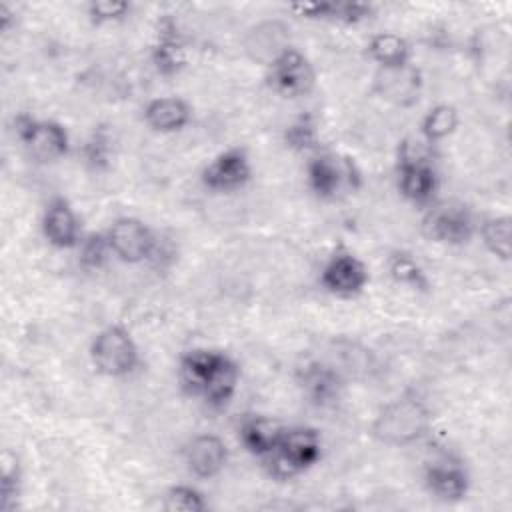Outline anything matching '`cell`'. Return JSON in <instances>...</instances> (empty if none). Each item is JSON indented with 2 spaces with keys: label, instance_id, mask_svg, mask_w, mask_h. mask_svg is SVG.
<instances>
[{
  "label": "cell",
  "instance_id": "obj_7",
  "mask_svg": "<svg viewBox=\"0 0 512 512\" xmlns=\"http://www.w3.org/2000/svg\"><path fill=\"white\" fill-rule=\"evenodd\" d=\"M266 84L284 98H302L314 90L316 70L304 52L290 46L266 66Z\"/></svg>",
  "mask_w": 512,
  "mask_h": 512
},
{
  "label": "cell",
  "instance_id": "obj_10",
  "mask_svg": "<svg viewBox=\"0 0 512 512\" xmlns=\"http://www.w3.org/2000/svg\"><path fill=\"white\" fill-rule=\"evenodd\" d=\"M252 178V162L242 146H230L216 154L200 172V182L214 194L242 190Z\"/></svg>",
  "mask_w": 512,
  "mask_h": 512
},
{
  "label": "cell",
  "instance_id": "obj_13",
  "mask_svg": "<svg viewBox=\"0 0 512 512\" xmlns=\"http://www.w3.org/2000/svg\"><path fill=\"white\" fill-rule=\"evenodd\" d=\"M290 46V26L280 18H266L252 24L242 38V50L246 58L262 64L264 68L270 66Z\"/></svg>",
  "mask_w": 512,
  "mask_h": 512
},
{
  "label": "cell",
  "instance_id": "obj_34",
  "mask_svg": "<svg viewBox=\"0 0 512 512\" xmlns=\"http://www.w3.org/2000/svg\"><path fill=\"white\" fill-rule=\"evenodd\" d=\"M12 26H16V10L8 4H0V30L6 34Z\"/></svg>",
  "mask_w": 512,
  "mask_h": 512
},
{
  "label": "cell",
  "instance_id": "obj_11",
  "mask_svg": "<svg viewBox=\"0 0 512 512\" xmlns=\"http://www.w3.org/2000/svg\"><path fill=\"white\" fill-rule=\"evenodd\" d=\"M296 384L314 408H332L344 392L346 380L340 368L324 360H308L296 370Z\"/></svg>",
  "mask_w": 512,
  "mask_h": 512
},
{
  "label": "cell",
  "instance_id": "obj_15",
  "mask_svg": "<svg viewBox=\"0 0 512 512\" xmlns=\"http://www.w3.org/2000/svg\"><path fill=\"white\" fill-rule=\"evenodd\" d=\"M150 62L156 74L164 78L178 76L188 66V48L178 30V24L164 16L156 26V40L150 46Z\"/></svg>",
  "mask_w": 512,
  "mask_h": 512
},
{
  "label": "cell",
  "instance_id": "obj_19",
  "mask_svg": "<svg viewBox=\"0 0 512 512\" xmlns=\"http://www.w3.org/2000/svg\"><path fill=\"white\" fill-rule=\"evenodd\" d=\"M290 12H294L300 18L306 20H320V22H332V24H344L354 26L360 22H366L374 14V6L368 2H300L292 4Z\"/></svg>",
  "mask_w": 512,
  "mask_h": 512
},
{
  "label": "cell",
  "instance_id": "obj_17",
  "mask_svg": "<svg viewBox=\"0 0 512 512\" xmlns=\"http://www.w3.org/2000/svg\"><path fill=\"white\" fill-rule=\"evenodd\" d=\"M400 196L416 208H428L436 202L440 178L434 162H396Z\"/></svg>",
  "mask_w": 512,
  "mask_h": 512
},
{
  "label": "cell",
  "instance_id": "obj_5",
  "mask_svg": "<svg viewBox=\"0 0 512 512\" xmlns=\"http://www.w3.org/2000/svg\"><path fill=\"white\" fill-rule=\"evenodd\" d=\"M306 182L316 198L334 200L342 190H358L362 172L350 156L314 152L306 164Z\"/></svg>",
  "mask_w": 512,
  "mask_h": 512
},
{
  "label": "cell",
  "instance_id": "obj_26",
  "mask_svg": "<svg viewBox=\"0 0 512 512\" xmlns=\"http://www.w3.org/2000/svg\"><path fill=\"white\" fill-rule=\"evenodd\" d=\"M386 268H388V276L398 286H406L420 294L430 292V280H428L424 268L420 266V262L410 252L392 250L386 260Z\"/></svg>",
  "mask_w": 512,
  "mask_h": 512
},
{
  "label": "cell",
  "instance_id": "obj_32",
  "mask_svg": "<svg viewBox=\"0 0 512 512\" xmlns=\"http://www.w3.org/2000/svg\"><path fill=\"white\" fill-rule=\"evenodd\" d=\"M20 486H22L20 460L14 452L4 450L2 452V482H0L2 510H12L16 506V500L20 496Z\"/></svg>",
  "mask_w": 512,
  "mask_h": 512
},
{
  "label": "cell",
  "instance_id": "obj_22",
  "mask_svg": "<svg viewBox=\"0 0 512 512\" xmlns=\"http://www.w3.org/2000/svg\"><path fill=\"white\" fill-rule=\"evenodd\" d=\"M240 384V366L232 356L226 352H220V358L206 382V388L200 396V400L210 408V410H224L232 398L236 396Z\"/></svg>",
  "mask_w": 512,
  "mask_h": 512
},
{
  "label": "cell",
  "instance_id": "obj_30",
  "mask_svg": "<svg viewBox=\"0 0 512 512\" xmlns=\"http://www.w3.org/2000/svg\"><path fill=\"white\" fill-rule=\"evenodd\" d=\"M78 252V266L86 272L102 270L112 256L110 242L106 232H88L82 236L80 244L76 246Z\"/></svg>",
  "mask_w": 512,
  "mask_h": 512
},
{
  "label": "cell",
  "instance_id": "obj_9",
  "mask_svg": "<svg viewBox=\"0 0 512 512\" xmlns=\"http://www.w3.org/2000/svg\"><path fill=\"white\" fill-rule=\"evenodd\" d=\"M112 256L124 264H142L152 260L158 244L154 230L136 216H120L106 230Z\"/></svg>",
  "mask_w": 512,
  "mask_h": 512
},
{
  "label": "cell",
  "instance_id": "obj_6",
  "mask_svg": "<svg viewBox=\"0 0 512 512\" xmlns=\"http://www.w3.org/2000/svg\"><path fill=\"white\" fill-rule=\"evenodd\" d=\"M476 218L462 202H434L422 216V234L430 242L462 246L476 234Z\"/></svg>",
  "mask_w": 512,
  "mask_h": 512
},
{
  "label": "cell",
  "instance_id": "obj_1",
  "mask_svg": "<svg viewBox=\"0 0 512 512\" xmlns=\"http://www.w3.org/2000/svg\"><path fill=\"white\" fill-rule=\"evenodd\" d=\"M432 430V410L422 396L412 390L388 400L374 416L370 434L386 446H410L426 438Z\"/></svg>",
  "mask_w": 512,
  "mask_h": 512
},
{
  "label": "cell",
  "instance_id": "obj_8",
  "mask_svg": "<svg viewBox=\"0 0 512 512\" xmlns=\"http://www.w3.org/2000/svg\"><path fill=\"white\" fill-rule=\"evenodd\" d=\"M320 286L336 298H354L370 282L366 264L348 248L338 246L320 268Z\"/></svg>",
  "mask_w": 512,
  "mask_h": 512
},
{
  "label": "cell",
  "instance_id": "obj_29",
  "mask_svg": "<svg viewBox=\"0 0 512 512\" xmlns=\"http://www.w3.org/2000/svg\"><path fill=\"white\" fill-rule=\"evenodd\" d=\"M318 138H320V128L312 112H300L286 124L282 132L284 146L292 152H316Z\"/></svg>",
  "mask_w": 512,
  "mask_h": 512
},
{
  "label": "cell",
  "instance_id": "obj_20",
  "mask_svg": "<svg viewBox=\"0 0 512 512\" xmlns=\"http://www.w3.org/2000/svg\"><path fill=\"white\" fill-rule=\"evenodd\" d=\"M142 118L152 132L176 134L192 122V108L180 96H160L144 106Z\"/></svg>",
  "mask_w": 512,
  "mask_h": 512
},
{
  "label": "cell",
  "instance_id": "obj_33",
  "mask_svg": "<svg viewBox=\"0 0 512 512\" xmlns=\"http://www.w3.org/2000/svg\"><path fill=\"white\" fill-rule=\"evenodd\" d=\"M132 4L126 0H90L86 4V16L92 26H108L122 22L130 16Z\"/></svg>",
  "mask_w": 512,
  "mask_h": 512
},
{
  "label": "cell",
  "instance_id": "obj_21",
  "mask_svg": "<svg viewBox=\"0 0 512 512\" xmlns=\"http://www.w3.org/2000/svg\"><path fill=\"white\" fill-rule=\"evenodd\" d=\"M284 426L264 414H246L238 424V440L246 452L256 458H266L272 454L282 438Z\"/></svg>",
  "mask_w": 512,
  "mask_h": 512
},
{
  "label": "cell",
  "instance_id": "obj_23",
  "mask_svg": "<svg viewBox=\"0 0 512 512\" xmlns=\"http://www.w3.org/2000/svg\"><path fill=\"white\" fill-rule=\"evenodd\" d=\"M220 358V350H208V348H192L188 350L178 364V382L180 388L194 398H200L206 382Z\"/></svg>",
  "mask_w": 512,
  "mask_h": 512
},
{
  "label": "cell",
  "instance_id": "obj_18",
  "mask_svg": "<svg viewBox=\"0 0 512 512\" xmlns=\"http://www.w3.org/2000/svg\"><path fill=\"white\" fill-rule=\"evenodd\" d=\"M422 90V74L416 66L408 64L404 68L378 70L374 74V92L396 106L408 108L418 102Z\"/></svg>",
  "mask_w": 512,
  "mask_h": 512
},
{
  "label": "cell",
  "instance_id": "obj_4",
  "mask_svg": "<svg viewBox=\"0 0 512 512\" xmlns=\"http://www.w3.org/2000/svg\"><path fill=\"white\" fill-rule=\"evenodd\" d=\"M12 124L14 136L34 162L52 164L68 156L70 136L66 126H62L60 122L20 112L14 116Z\"/></svg>",
  "mask_w": 512,
  "mask_h": 512
},
{
  "label": "cell",
  "instance_id": "obj_27",
  "mask_svg": "<svg viewBox=\"0 0 512 512\" xmlns=\"http://www.w3.org/2000/svg\"><path fill=\"white\" fill-rule=\"evenodd\" d=\"M82 162L92 172H106L114 158V136L108 124H96L86 136L82 148Z\"/></svg>",
  "mask_w": 512,
  "mask_h": 512
},
{
  "label": "cell",
  "instance_id": "obj_2",
  "mask_svg": "<svg viewBox=\"0 0 512 512\" xmlns=\"http://www.w3.org/2000/svg\"><path fill=\"white\" fill-rule=\"evenodd\" d=\"M322 458V436L312 426H284L282 438L272 454L262 458V464L266 472L278 480H290L306 470H310L314 464H318Z\"/></svg>",
  "mask_w": 512,
  "mask_h": 512
},
{
  "label": "cell",
  "instance_id": "obj_25",
  "mask_svg": "<svg viewBox=\"0 0 512 512\" xmlns=\"http://www.w3.org/2000/svg\"><path fill=\"white\" fill-rule=\"evenodd\" d=\"M476 234L482 246L502 262L510 260L512 254V220L506 214L486 216L478 222Z\"/></svg>",
  "mask_w": 512,
  "mask_h": 512
},
{
  "label": "cell",
  "instance_id": "obj_31",
  "mask_svg": "<svg viewBox=\"0 0 512 512\" xmlns=\"http://www.w3.org/2000/svg\"><path fill=\"white\" fill-rule=\"evenodd\" d=\"M162 506L168 512H204L208 502L198 488L190 484H174L164 492Z\"/></svg>",
  "mask_w": 512,
  "mask_h": 512
},
{
  "label": "cell",
  "instance_id": "obj_14",
  "mask_svg": "<svg viewBox=\"0 0 512 512\" xmlns=\"http://www.w3.org/2000/svg\"><path fill=\"white\" fill-rule=\"evenodd\" d=\"M40 230L44 240L56 250H76L84 236L80 230L78 214L70 200L64 196H52L46 202Z\"/></svg>",
  "mask_w": 512,
  "mask_h": 512
},
{
  "label": "cell",
  "instance_id": "obj_3",
  "mask_svg": "<svg viewBox=\"0 0 512 512\" xmlns=\"http://www.w3.org/2000/svg\"><path fill=\"white\" fill-rule=\"evenodd\" d=\"M88 354L94 370L108 378H126L140 366L138 344L122 324H110L96 332Z\"/></svg>",
  "mask_w": 512,
  "mask_h": 512
},
{
  "label": "cell",
  "instance_id": "obj_24",
  "mask_svg": "<svg viewBox=\"0 0 512 512\" xmlns=\"http://www.w3.org/2000/svg\"><path fill=\"white\" fill-rule=\"evenodd\" d=\"M366 56L372 60L378 70L404 68L412 64V48L410 42L396 32H376L366 42Z\"/></svg>",
  "mask_w": 512,
  "mask_h": 512
},
{
  "label": "cell",
  "instance_id": "obj_16",
  "mask_svg": "<svg viewBox=\"0 0 512 512\" xmlns=\"http://www.w3.org/2000/svg\"><path fill=\"white\" fill-rule=\"evenodd\" d=\"M186 470L200 480L218 476L228 464V446L216 434H198L190 438L182 450Z\"/></svg>",
  "mask_w": 512,
  "mask_h": 512
},
{
  "label": "cell",
  "instance_id": "obj_12",
  "mask_svg": "<svg viewBox=\"0 0 512 512\" xmlns=\"http://www.w3.org/2000/svg\"><path fill=\"white\" fill-rule=\"evenodd\" d=\"M424 486L440 502H460L470 490V474L458 456L442 452L424 464Z\"/></svg>",
  "mask_w": 512,
  "mask_h": 512
},
{
  "label": "cell",
  "instance_id": "obj_28",
  "mask_svg": "<svg viewBox=\"0 0 512 512\" xmlns=\"http://www.w3.org/2000/svg\"><path fill=\"white\" fill-rule=\"evenodd\" d=\"M458 124H460V114L454 104H448V102L436 104L424 114L420 122V138L436 146L448 136H452Z\"/></svg>",
  "mask_w": 512,
  "mask_h": 512
}]
</instances>
